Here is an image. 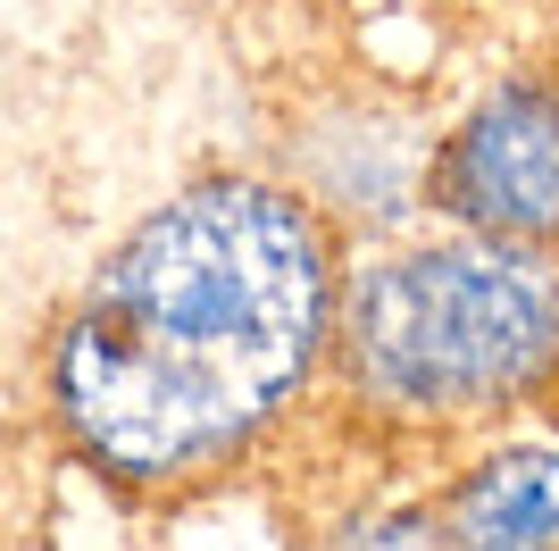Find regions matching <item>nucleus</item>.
Listing matches in <instances>:
<instances>
[{
    "label": "nucleus",
    "instance_id": "nucleus-1",
    "mask_svg": "<svg viewBox=\"0 0 559 551\" xmlns=\"http://www.w3.org/2000/svg\"><path fill=\"white\" fill-rule=\"evenodd\" d=\"M343 259L267 176L159 201L93 268L50 351L75 452L117 484H192L242 459L334 360Z\"/></svg>",
    "mask_w": 559,
    "mask_h": 551
},
{
    "label": "nucleus",
    "instance_id": "nucleus-2",
    "mask_svg": "<svg viewBox=\"0 0 559 551\" xmlns=\"http://www.w3.org/2000/svg\"><path fill=\"white\" fill-rule=\"evenodd\" d=\"M343 385L393 426H485L559 385V276L510 243H418L343 276Z\"/></svg>",
    "mask_w": 559,
    "mask_h": 551
},
{
    "label": "nucleus",
    "instance_id": "nucleus-3",
    "mask_svg": "<svg viewBox=\"0 0 559 551\" xmlns=\"http://www.w3.org/2000/svg\"><path fill=\"white\" fill-rule=\"evenodd\" d=\"M426 201L476 243L551 251L559 243V84L510 75L435 142Z\"/></svg>",
    "mask_w": 559,
    "mask_h": 551
},
{
    "label": "nucleus",
    "instance_id": "nucleus-4",
    "mask_svg": "<svg viewBox=\"0 0 559 551\" xmlns=\"http://www.w3.org/2000/svg\"><path fill=\"white\" fill-rule=\"evenodd\" d=\"M435 518L451 551H559V443H485L443 484Z\"/></svg>",
    "mask_w": 559,
    "mask_h": 551
},
{
    "label": "nucleus",
    "instance_id": "nucleus-5",
    "mask_svg": "<svg viewBox=\"0 0 559 551\" xmlns=\"http://www.w3.org/2000/svg\"><path fill=\"white\" fill-rule=\"evenodd\" d=\"M326 551H451L435 502H368L326 535Z\"/></svg>",
    "mask_w": 559,
    "mask_h": 551
},
{
    "label": "nucleus",
    "instance_id": "nucleus-6",
    "mask_svg": "<svg viewBox=\"0 0 559 551\" xmlns=\"http://www.w3.org/2000/svg\"><path fill=\"white\" fill-rule=\"evenodd\" d=\"M293 551H301V543H293Z\"/></svg>",
    "mask_w": 559,
    "mask_h": 551
}]
</instances>
